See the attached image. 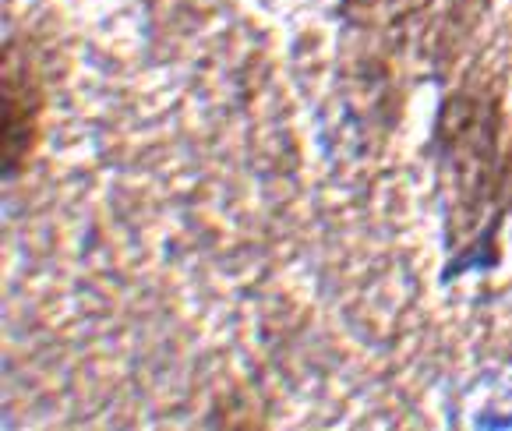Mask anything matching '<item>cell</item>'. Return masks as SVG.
Returning a JSON list of instances; mask_svg holds the SVG:
<instances>
[{
  "label": "cell",
  "instance_id": "obj_1",
  "mask_svg": "<svg viewBox=\"0 0 512 431\" xmlns=\"http://www.w3.org/2000/svg\"><path fill=\"white\" fill-rule=\"evenodd\" d=\"M39 92L36 71L25 50L11 43L4 53V174H18L29 163L36 149V128H39Z\"/></svg>",
  "mask_w": 512,
  "mask_h": 431
}]
</instances>
